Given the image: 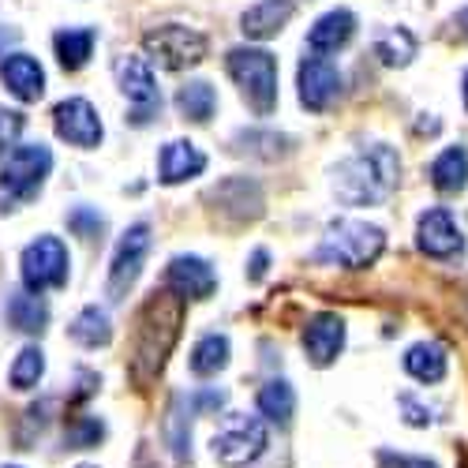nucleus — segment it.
I'll use <instances>...</instances> for the list:
<instances>
[{
	"mask_svg": "<svg viewBox=\"0 0 468 468\" xmlns=\"http://www.w3.org/2000/svg\"><path fill=\"white\" fill-rule=\"evenodd\" d=\"M12 468H16V464H12Z\"/></svg>",
	"mask_w": 468,
	"mask_h": 468,
	"instance_id": "41",
	"label": "nucleus"
},
{
	"mask_svg": "<svg viewBox=\"0 0 468 468\" xmlns=\"http://www.w3.org/2000/svg\"><path fill=\"white\" fill-rule=\"evenodd\" d=\"M68 248L60 237H37L23 248V259H19V274H23V285L27 292L42 296L46 289H60L68 285Z\"/></svg>",
	"mask_w": 468,
	"mask_h": 468,
	"instance_id": "7",
	"label": "nucleus"
},
{
	"mask_svg": "<svg viewBox=\"0 0 468 468\" xmlns=\"http://www.w3.org/2000/svg\"><path fill=\"white\" fill-rule=\"evenodd\" d=\"M16 37H19V30L0 27V57H8V46H16Z\"/></svg>",
	"mask_w": 468,
	"mask_h": 468,
	"instance_id": "37",
	"label": "nucleus"
},
{
	"mask_svg": "<svg viewBox=\"0 0 468 468\" xmlns=\"http://www.w3.org/2000/svg\"><path fill=\"white\" fill-rule=\"evenodd\" d=\"M382 468H439L435 461H423V457H394V453H386L382 457Z\"/></svg>",
	"mask_w": 468,
	"mask_h": 468,
	"instance_id": "35",
	"label": "nucleus"
},
{
	"mask_svg": "<svg viewBox=\"0 0 468 468\" xmlns=\"http://www.w3.org/2000/svg\"><path fill=\"white\" fill-rule=\"evenodd\" d=\"M345 348V319L334 311H319L303 326V353L315 367H330Z\"/></svg>",
	"mask_w": 468,
	"mask_h": 468,
	"instance_id": "14",
	"label": "nucleus"
},
{
	"mask_svg": "<svg viewBox=\"0 0 468 468\" xmlns=\"http://www.w3.org/2000/svg\"><path fill=\"white\" fill-rule=\"evenodd\" d=\"M68 334H71V341H75V345H83V348H98V345H109V337H112L109 311H105V307H98V303L83 307L80 315L71 319Z\"/></svg>",
	"mask_w": 468,
	"mask_h": 468,
	"instance_id": "24",
	"label": "nucleus"
},
{
	"mask_svg": "<svg viewBox=\"0 0 468 468\" xmlns=\"http://www.w3.org/2000/svg\"><path fill=\"white\" fill-rule=\"evenodd\" d=\"M116 80H121V90L124 98L132 101V124H150L154 116L162 112V90H158V80L143 57H121L116 60Z\"/></svg>",
	"mask_w": 468,
	"mask_h": 468,
	"instance_id": "9",
	"label": "nucleus"
},
{
	"mask_svg": "<svg viewBox=\"0 0 468 468\" xmlns=\"http://www.w3.org/2000/svg\"><path fill=\"white\" fill-rule=\"evenodd\" d=\"M176 109H180L184 121L207 124L210 116H214V109H218V90L207 80H191V83H184L176 90Z\"/></svg>",
	"mask_w": 468,
	"mask_h": 468,
	"instance_id": "23",
	"label": "nucleus"
},
{
	"mask_svg": "<svg viewBox=\"0 0 468 468\" xmlns=\"http://www.w3.org/2000/svg\"><path fill=\"white\" fill-rule=\"evenodd\" d=\"M405 371L423 386L442 382L446 378V348L439 341H416L405 353Z\"/></svg>",
	"mask_w": 468,
	"mask_h": 468,
	"instance_id": "21",
	"label": "nucleus"
},
{
	"mask_svg": "<svg viewBox=\"0 0 468 468\" xmlns=\"http://www.w3.org/2000/svg\"><path fill=\"white\" fill-rule=\"evenodd\" d=\"M292 12H296V0H259V5H251L240 16V30L248 37H255V42H266V37H274V34L285 30Z\"/></svg>",
	"mask_w": 468,
	"mask_h": 468,
	"instance_id": "19",
	"label": "nucleus"
},
{
	"mask_svg": "<svg viewBox=\"0 0 468 468\" xmlns=\"http://www.w3.org/2000/svg\"><path fill=\"white\" fill-rule=\"evenodd\" d=\"M53 128L64 143L80 150H94L101 143V116L87 98H64L53 109Z\"/></svg>",
	"mask_w": 468,
	"mask_h": 468,
	"instance_id": "11",
	"label": "nucleus"
},
{
	"mask_svg": "<svg viewBox=\"0 0 468 468\" xmlns=\"http://www.w3.org/2000/svg\"><path fill=\"white\" fill-rule=\"evenodd\" d=\"M8 323L19 334H42L49 323V303L34 292H12L8 300Z\"/></svg>",
	"mask_w": 468,
	"mask_h": 468,
	"instance_id": "26",
	"label": "nucleus"
},
{
	"mask_svg": "<svg viewBox=\"0 0 468 468\" xmlns=\"http://www.w3.org/2000/svg\"><path fill=\"white\" fill-rule=\"evenodd\" d=\"M259 412L266 420H274V423H289L292 412H296V389L285 378H270L259 389Z\"/></svg>",
	"mask_w": 468,
	"mask_h": 468,
	"instance_id": "28",
	"label": "nucleus"
},
{
	"mask_svg": "<svg viewBox=\"0 0 468 468\" xmlns=\"http://www.w3.org/2000/svg\"><path fill=\"white\" fill-rule=\"evenodd\" d=\"M203 169H207V154L191 139H173L162 146V158H158V180L162 184H184L191 176H199Z\"/></svg>",
	"mask_w": 468,
	"mask_h": 468,
	"instance_id": "17",
	"label": "nucleus"
},
{
	"mask_svg": "<svg viewBox=\"0 0 468 468\" xmlns=\"http://www.w3.org/2000/svg\"><path fill=\"white\" fill-rule=\"evenodd\" d=\"M382 248H386V232L378 225L345 218V221L326 229L315 259L330 262V266H341V270H367L382 255Z\"/></svg>",
	"mask_w": 468,
	"mask_h": 468,
	"instance_id": "3",
	"label": "nucleus"
},
{
	"mask_svg": "<svg viewBox=\"0 0 468 468\" xmlns=\"http://www.w3.org/2000/svg\"><path fill=\"white\" fill-rule=\"evenodd\" d=\"M0 80H5V87L19 101H37L46 94V71H42V64H37L34 57H27V53L5 57V64H0Z\"/></svg>",
	"mask_w": 468,
	"mask_h": 468,
	"instance_id": "18",
	"label": "nucleus"
},
{
	"mask_svg": "<svg viewBox=\"0 0 468 468\" xmlns=\"http://www.w3.org/2000/svg\"><path fill=\"white\" fill-rule=\"evenodd\" d=\"M464 105H468V71H464Z\"/></svg>",
	"mask_w": 468,
	"mask_h": 468,
	"instance_id": "39",
	"label": "nucleus"
},
{
	"mask_svg": "<svg viewBox=\"0 0 468 468\" xmlns=\"http://www.w3.org/2000/svg\"><path fill=\"white\" fill-rule=\"evenodd\" d=\"M356 34V16L348 8H334L326 16H319L307 30V46L315 53H337L341 46H348V37Z\"/></svg>",
	"mask_w": 468,
	"mask_h": 468,
	"instance_id": "20",
	"label": "nucleus"
},
{
	"mask_svg": "<svg viewBox=\"0 0 468 468\" xmlns=\"http://www.w3.org/2000/svg\"><path fill=\"white\" fill-rule=\"evenodd\" d=\"M229 367V337L225 334H203L191 348V371L199 378H210Z\"/></svg>",
	"mask_w": 468,
	"mask_h": 468,
	"instance_id": "27",
	"label": "nucleus"
},
{
	"mask_svg": "<svg viewBox=\"0 0 468 468\" xmlns=\"http://www.w3.org/2000/svg\"><path fill=\"white\" fill-rule=\"evenodd\" d=\"M427 176H431V184L446 195H457L468 187V150L464 146H446L439 158L431 162V169H427Z\"/></svg>",
	"mask_w": 468,
	"mask_h": 468,
	"instance_id": "22",
	"label": "nucleus"
},
{
	"mask_svg": "<svg viewBox=\"0 0 468 468\" xmlns=\"http://www.w3.org/2000/svg\"><path fill=\"white\" fill-rule=\"evenodd\" d=\"M210 203H218L221 214L237 218V221H255L262 214V191L248 176H232L210 191Z\"/></svg>",
	"mask_w": 468,
	"mask_h": 468,
	"instance_id": "16",
	"label": "nucleus"
},
{
	"mask_svg": "<svg viewBox=\"0 0 468 468\" xmlns=\"http://www.w3.org/2000/svg\"><path fill=\"white\" fill-rule=\"evenodd\" d=\"M266 259H270V255H266L262 248H259V251L251 255V282H259V278L266 274Z\"/></svg>",
	"mask_w": 468,
	"mask_h": 468,
	"instance_id": "36",
	"label": "nucleus"
},
{
	"mask_svg": "<svg viewBox=\"0 0 468 468\" xmlns=\"http://www.w3.org/2000/svg\"><path fill=\"white\" fill-rule=\"evenodd\" d=\"M453 23H457V27H461V34H464V37H468V8H464V12H461V16H457V19H453Z\"/></svg>",
	"mask_w": 468,
	"mask_h": 468,
	"instance_id": "38",
	"label": "nucleus"
},
{
	"mask_svg": "<svg viewBox=\"0 0 468 468\" xmlns=\"http://www.w3.org/2000/svg\"><path fill=\"white\" fill-rule=\"evenodd\" d=\"M42 375H46V353L37 345H27L23 353L16 356V364H12V386L16 389H34L37 382H42Z\"/></svg>",
	"mask_w": 468,
	"mask_h": 468,
	"instance_id": "30",
	"label": "nucleus"
},
{
	"mask_svg": "<svg viewBox=\"0 0 468 468\" xmlns=\"http://www.w3.org/2000/svg\"><path fill=\"white\" fill-rule=\"evenodd\" d=\"M53 173V150L42 143H23L16 146L5 165H0V214L16 210L19 203H30L42 191L46 176Z\"/></svg>",
	"mask_w": 468,
	"mask_h": 468,
	"instance_id": "4",
	"label": "nucleus"
},
{
	"mask_svg": "<svg viewBox=\"0 0 468 468\" xmlns=\"http://www.w3.org/2000/svg\"><path fill=\"white\" fill-rule=\"evenodd\" d=\"M375 57L382 64H389V68H405L416 57V37L405 27L386 30V34H378V42H375Z\"/></svg>",
	"mask_w": 468,
	"mask_h": 468,
	"instance_id": "29",
	"label": "nucleus"
},
{
	"mask_svg": "<svg viewBox=\"0 0 468 468\" xmlns=\"http://www.w3.org/2000/svg\"><path fill=\"white\" fill-rule=\"evenodd\" d=\"M296 83H300V105L311 112H323L341 94V71L326 57H303L300 71H296Z\"/></svg>",
	"mask_w": 468,
	"mask_h": 468,
	"instance_id": "12",
	"label": "nucleus"
},
{
	"mask_svg": "<svg viewBox=\"0 0 468 468\" xmlns=\"http://www.w3.org/2000/svg\"><path fill=\"white\" fill-rule=\"evenodd\" d=\"M270 446V431L259 416H248V412H229L221 416L218 431L210 439V453L225 464V468H244L251 464L255 457H262Z\"/></svg>",
	"mask_w": 468,
	"mask_h": 468,
	"instance_id": "6",
	"label": "nucleus"
},
{
	"mask_svg": "<svg viewBox=\"0 0 468 468\" xmlns=\"http://www.w3.org/2000/svg\"><path fill=\"white\" fill-rule=\"evenodd\" d=\"M19 132H23V112L0 105V154H12L16 150Z\"/></svg>",
	"mask_w": 468,
	"mask_h": 468,
	"instance_id": "33",
	"label": "nucleus"
},
{
	"mask_svg": "<svg viewBox=\"0 0 468 468\" xmlns=\"http://www.w3.org/2000/svg\"><path fill=\"white\" fill-rule=\"evenodd\" d=\"M229 75L237 80L244 101L255 109V116H270L278 105V60L274 53L255 49V46H237L225 57Z\"/></svg>",
	"mask_w": 468,
	"mask_h": 468,
	"instance_id": "5",
	"label": "nucleus"
},
{
	"mask_svg": "<svg viewBox=\"0 0 468 468\" xmlns=\"http://www.w3.org/2000/svg\"><path fill=\"white\" fill-rule=\"evenodd\" d=\"M68 229L75 232V237H83V240H98L101 237V229H105V218L90 207H75L68 210Z\"/></svg>",
	"mask_w": 468,
	"mask_h": 468,
	"instance_id": "32",
	"label": "nucleus"
},
{
	"mask_svg": "<svg viewBox=\"0 0 468 468\" xmlns=\"http://www.w3.org/2000/svg\"><path fill=\"white\" fill-rule=\"evenodd\" d=\"M165 285L180 300H207L218 289V274H214V266L199 255H176L165 270Z\"/></svg>",
	"mask_w": 468,
	"mask_h": 468,
	"instance_id": "15",
	"label": "nucleus"
},
{
	"mask_svg": "<svg viewBox=\"0 0 468 468\" xmlns=\"http://www.w3.org/2000/svg\"><path fill=\"white\" fill-rule=\"evenodd\" d=\"M401 158L394 146L371 143L334 169V195L345 207H378L398 187Z\"/></svg>",
	"mask_w": 468,
	"mask_h": 468,
	"instance_id": "2",
	"label": "nucleus"
},
{
	"mask_svg": "<svg viewBox=\"0 0 468 468\" xmlns=\"http://www.w3.org/2000/svg\"><path fill=\"white\" fill-rule=\"evenodd\" d=\"M105 439V423L98 416H75L68 423V446L71 450H90Z\"/></svg>",
	"mask_w": 468,
	"mask_h": 468,
	"instance_id": "31",
	"label": "nucleus"
},
{
	"mask_svg": "<svg viewBox=\"0 0 468 468\" xmlns=\"http://www.w3.org/2000/svg\"><path fill=\"white\" fill-rule=\"evenodd\" d=\"M401 409H405V423H412V427H427L435 416H431V409H423V405H416V398L412 394H401Z\"/></svg>",
	"mask_w": 468,
	"mask_h": 468,
	"instance_id": "34",
	"label": "nucleus"
},
{
	"mask_svg": "<svg viewBox=\"0 0 468 468\" xmlns=\"http://www.w3.org/2000/svg\"><path fill=\"white\" fill-rule=\"evenodd\" d=\"M416 244L427 259H453L464 251V237H461V229L453 221L450 210L442 207H431V210H423L420 221H416Z\"/></svg>",
	"mask_w": 468,
	"mask_h": 468,
	"instance_id": "13",
	"label": "nucleus"
},
{
	"mask_svg": "<svg viewBox=\"0 0 468 468\" xmlns=\"http://www.w3.org/2000/svg\"><path fill=\"white\" fill-rule=\"evenodd\" d=\"M146 251H150V225L139 221L132 225L121 244L112 251V266H109V300H124L132 292V285L139 282L143 274V262H146Z\"/></svg>",
	"mask_w": 468,
	"mask_h": 468,
	"instance_id": "10",
	"label": "nucleus"
},
{
	"mask_svg": "<svg viewBox=\"0 0 468 468\" xmlns=\"http://www.w3.org/2000/svg\"><path fill=\"white\" fill-rule=\"evenodd\" d=\"M75 468H94V464H75Z\"/></svg>",
	"mask_w": 468,
	"mask_h": 468,
	"instance_id": "40",
	"label": "nucleus"
},
{
	"mask_svg": "<svg viewBox=\"0 0 468 468\" xmlns=\"http://www.w3.org/2000/svg\"><path fill=\"white\" fill-rule=\"evenodd\" d=\"M184 326V300L176 292H154L135 315V341H132V378L139 386H150L162 375L173 345Z\"/></svg>",
	"mask_w": 468,
	"mask_h": 468,
	"instance_id": "1",
	"label": "nucleus"
},
{
	"mask_svg": "<svg viewBox=\"0 0 468 468\" xmlns=\"http://www.w3.org/2000/svg\"><path fill=\"white\" fill-rule=\"evenodd\" d=\"M143 49L158 60L162 68L169 71H180V68H191L207 57V37L191 27H180V23H165L158 30H146L143 34Z\"/></svg>",
	"mask_w": 468,
	"mask_h": 468,
	"instance_id": "8",
	"label": "nucleus"
},
{
	"mask_svg": "<svg viewBox=\"0 0 468 468\" xmlns=\"http://www.w3.org/2000/svg\"><path fill=\"white\" fill-rule=\"evenodd\" d=\"M94 30L90 27H68V30H60L57 37H53V49H57V60H60V68H68V71H80L87 60H90V53H94Z\"/></svg>",
	"mask_w": 468,
	"mask_h": 468,
	"instance_id": "25",
	"label": "nucleus"
}]
</instances>
